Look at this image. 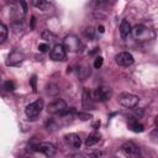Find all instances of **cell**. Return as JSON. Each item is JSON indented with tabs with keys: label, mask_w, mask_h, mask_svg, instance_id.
<instances>
[{
	"label": "cell",
	"mask_w": 158,
	"mask_h": 158,
	"mask_svg": "<svg viewBox=\"0 0 158 158\" xmlns=\"http://www.w3.org/2000/svg\"><path fill=\"white\" fill-rule=\"evenodd\" d=\"M83 106H84V109H94V106H95V100L93 98V93L88 88H84V90H83Z\"/></svg>",
	"instance_id": "cell-13"
},
{
	"label": "cell",
	"mask_w": 158,
	"mask_h": 158,
	"mask_svg": "<svg viewBox=\"0 0 158 158\" xmlns=\"http://www.w3.org/2000/svg\"><path fill=\"white\" fill-rule=\"evenodd\" d=\"M30 81H31V85H32L33 91H36V75H33V77L30 79Z\"/></svg>",
	"instance_id": "cell-25"
},
{
	"label": "cell",
	"mask_w": 158,
	"mask_h": 158,
	"mask_svg": "<svg viewBox=\"0 0 158 158\" xmlns=\"http://www.w3.org/2000/svg\"><path fill=\"white\" fill-rule=\"evenodd\" d=\"M77 116H78L80 120H83V121L89 120V118L91 117V115H90V114H81V112H77Z\"/></svg>",
	"instance_id": "cell-22"
},
{
	"label": "cell",
	"mask_w": 158,
	"mask_h": 158,
	"mask_svg": "<svg viewBox=\"0 0 158 158\" xmlns=\"http://www.w3.org/2000/svg\"><path fill=\"white\" fill-rule=\"evenodd\" d=\"M7 35H9L7 26L5 23L0 22V43H4L7 40Z\"/></svg>",
	"instance_id": "cell-18"
},
{
	"label": "cell",
	"mask_w": 158,
	"mask_h": 158,
	"mask_svg": "<svg viewBox=\"0 0 158 158\" xmlns=\"http://www.w3.org/2000/svg\"><path fill=\"white\" fill-rule=\"evenodd\" d=\"M23 59H25V56H23L22 53H20V52L15 51V52H12V53L9 54L7 60H6V65H9V67L20 65V64L23 62Z\"/></svg>",
	"instance_id": "cell-11"
},
{
	"label": "cell",
	"mask_w": 158,
	"mask_h": 158,
	"mask_svg": "<svg viewBox=\"0 0 158 158\" xmlns=\"http://www.w3.org/2000/svg\"><path fill=\"white\" fill-rule=\"evenodd\" d=\"M131 30H132V27H131L130 22L127 20H122L121 23H120V35H121V37L127 38L128 35L131 33Z\"/></svg>",
	"instance_id": "cell-14"
},
{
	"label": "cell",
	"mask_w": 158,
	"mask_h": 158,
	"mask_svg": "<svg viewBox=\"0 0 158 158\" xmlns=\"http://www.w3.org/2000/svg\"><path fill=\"white\" fill-rule=\"evenodd\" d=\"M32 5L35 6V7H37V9H40V10H42V11H46V10H48L49 7H51V4L48 2V1H44V0H33L32 1Z\"/></svg>",
	"instance_id": "cell-17"
},
{
	"label": "cell",
	"mask_w": 158,
	"mask_h": 158,
	"mask_svg": "<svg viewBox=\"0 0 158 158\" xmlns=\"http://www.w3.org/2000/svg\"><path fill=\"white\" fill-rule=\"evenodd\" d=\"M104 153L102 152H93L90 154V158H104Z\"/></svg>",
	"instance_id": "cell-24"
},
{
	"label": "cell",
	"mask_w": 158,
	"mask_h": 158,
	"mask_svg": "<svg viewBox=\"0 0 158 158\" xmlns=\"http://www.w3.org/2000/svg\"><path fill=\"white\" fill-rule=\"evenodd\" d=\"M115 62L121 65V67H130L133 64L135 59H133V56L128 52H120L118 54L115 56Z\"/></svg>",
	"instance_id": "cell-8"
},
{
	"label": "cell",
	"mask_w": 158,
	"mask_h": 158,
	"mask_svg": "<svg viewBox=\"0 0 158 158\" xmlns=\"http://www.w3.org/2000/svg\"><path fill=\"white\" fill-rule=\"evenodd\" d=\"M64 141H65L67 146H69L72 149H78V148H80L81 139H80L79 135H77V133H68V135H65Z\"/></svg>",
	"instance_id": "cell-12"
},
{
	"label": "cell",
	"mask_w": 158,
	"mask_h": 158,
	"mask_svg": "<svg viewBox=\"0 0 158 158\" xmlns=\"http://www.w3.org/2000/svg\"><path fill=\"white\" fill-rule=\"evenodd\" d=\"M121 149H122V153L127 158H141V149L138 148V146H136L131 141L125 142L121 146Z\"/></svg>",
	"instance_id": "cell-7"
},
{
	"label": "cell",
	"mask_w": 158,
	"mask_h": 158,
	"mask_svg": "<svg viewBox=\"0 0 158 158\" xmlns=\"http://www.w3.org/2000/svg\"><path fill=\"white\" fill-rule=\"evenodd\" d=\"M111 88L110 86H106V85H100L98 86L94 91H93V98L95 101H99V102H105L107 101L110 98H111Z\"/></svg>",
	"instance_id": "cell-4"
},
{
	"label": "cell",
	"mask_w": 158,
	"mask_h": 158,
	"mask_svg": "<svg viewBox=\"0 0 158 158\" xmlns=\"http://www.w3.org/2000/svg\"><path fill=\"white\" fill-rule=\"evenodd\" d=\"M65 56H67V51L64 49L63 44H54L53 48H52L51 52H49V57H51V59L57 60V62H59V60H64Z\"/></svg>",
	"instance_id": "cell-10"
},
{
	"label": "cell",
	"mask_w": 158,
	"mask_h": 158,
	"mask_svg": "<svg viewBox=\"0 0 158 158\" xmlns=\"http://www.w3.org/2000/svg\"><path fill=\"white\" fill-rule=\"evenodd\" d=\"M67 110H68L67 102L60 98L53 100L47 106V112L51 114V115H65Z\"/></svg>",
	"instance_id": "cell-1"
},
{
	"label": "cell",
	"mask_w": 158,
	"mask_h": 158,
	"mask_svg": "<svg viewBox=\"0 0 158 158\" xmlns=\"http://www.w3.org/2000/svg\"><path fill=\"white\" fill-rule=\"evenodd\" d=\"M35 22H36V17L32 16V21H31V27H32V28L35 27Z\"/></svg>",
	"instance_id": "cell-26"
},
{
	"label": "cell",
	"mask_w": 158,
	"mask_h": 158,
	"mask_svg": "<svg viewBox=\"0 0 158 158\" xmlns=\"http://www.w3.org/2000/svg\"><path fill=\"white\" fill-rule=\"evenodd\" d=\"M38 49H40L41 52H47V51L49 49V46H48L47 43H40V44H38Z\"/></svg>",
	"instance_id": "cell-23"
},
{
	"label": "cell",
	"mask_w": 158,
	"mask_h": 158,
	"mask_svg": "<svg viewBox=\"0 0 158 158\" xmlns=\"http://www.w3.org/2000/svg\"><path fill=\"white\" fill-rule=\"evenodd\" d=\"M4 88L7 90V91H14L15 90V84L12 83V81H5V84H4Z\"/></svg>",
	"instance_id": "cell-21"
},
{
	"label": "cell",
	"mask_w": 158,
	"mask_h": 158,
	"mask_svg": "<svg viewBox=\"0 0 158 158\" xmlns=\"http://www.w3.org/2000/svg\"><path fill=\"white\" fill-rule=\"evenodd\" d=\"M102 62H104V59H102V57H96L95 58V60H94V68H96V69H99L101 65H102Z\"/></svg>",
	"instance_id": "cell-20"
},
{
	"label": "cell",
	"mask_w": 158,
	"mask_h": 158,
	"mask_svg": "<svg viewBox=\"0 0 158 158\" xmlns=\"http://www.w3.org/2000/svg\"><path fill=\"white\" fill-rule=\"evenodd\" d=\"M84 35H85V37H88L89 40H93V38H94V28H93V27H86V28L84 30Z\"/></svg>",
	"instance_id": "cell-19"
},
{
	"label": "cell",
	"mask_w": 158,
	"mask_h": 158,
	"mask_svg": "<svg viewBox=\"0 0 158 158\" xmlns=\"http://www.w3.org/2000/svg\"><path fill=\"white\" fill-rule=\"evenodd\" d=\"M99 141H100V135H99V133H96V132L90 133V135L88 136V138L85 139V146H86V147H91V146L96 144Z\"/></svg>",
	"instance_id": "cell-16"
},
{
	"label": "cell",
	"mask_w": 158,
	"mask_h": 158,
	"mask_svg": "<svg viewBox=\"0 0 158 158\" xmlns=\"http://www.w3.org/2000/svg\"><path fill=\"white\" fill-rule=\"evenodd\" d=\"M35 149H36V151H38V152H41V153H43V154H44L46 157H48V158L53 157V156L56 154V152H57V149H56L54 144L48 143V142L38 143V144L35 147Z\"/></svg>",
	"instance_id": "cell-9"
},
{
	"label": "cell",
	"mask_w": 158,
	"mask_h": 158,
	"mask_svg": "<svg viewBox=\"0 0 158 158\" xmlns=\"http://www.w3.org/2000/svg\"><path fill=\"white\" fill-rule=\"evenodd\" d=\"M128 127H130V130H132L133 132H142V131L144 130L143 125L139 123L137 120H133V118H130V120H128Z\"/></svg>",
	"instance_id": "cell-15"
},
{
	"label": "cell",
	"mask_w": 158,
	"mask_h": 158,
	"mask_svg": "<svg viewBox=\"0 0 158 158\" xmlns=\"http://www.w3.org/2000/svg\"><path fill=\"white\" fill-rule=\"evenodd\" d=\"M117 101H118V104H121L122 106H125L127 109H133L138 105L139 98L135 94H131V93H121L118 95Z\"/></svg>",
	"instance_id": "cell-2"
},
{
	"label": "cell",
	"mask_w": 158,
	"mask_h": 158,
	"mask_svg": "<svg viewBox=\"0 0 158 158\" xmlns=\"http://www.w3.org/2000/svg\"><path fill=\"white\" fill-rule=\"evenodd\" d=\"M131 32H132L133 37H135L136 40H138V41L149 40L151 37L154 36L153 32H152L149 28H147L146 26H143V25H136V26L131 30Z\"/></svg>",
	"instance_id": "cell-6"
},
{
	"label": "cell",
	"mask_w": 158,
	"mask_h": 158,
	"mask_svg": "<svg viewBox=\"0 0 158 158\" xmlns=\"http://www.w3.org/2000/svg\"><path fill=\"white\" fill-rule=\"evenodd\" d=\"M43 107H44L43 99H37L36 101H33V102H31V104H28L26 106L25 114H26V116L28 118H35V117H37L41 114V111L43 110Z\"/></svg>",
	"instance_id": "cell-3"
},
{
	"label": "cell",
	"mask_w": 158,
	"mask_h": 158,
	"mask_svg": "<svg viewBox=\"0 0 158 158\" xmlns=\"http://www.w3.org/2000/svg\"><path fill=\"white\" fill-rule=\"evenodd\" d=\"M98 30H99V31L102 33V32H104V26H99V27H98Z\"/></svg>",
	"instance_id": "cell-28"
},
{
	"label": "cell",
	"mask_w": 158,
	"mask_h": 158,
	"mask_svg": "<svg viewBox=\"0 0 158 158\" xmlns=\"http://www.w3.org/2000/svg\"><path fill=\"white\" fill-rule=\"evenodd\" d=\"M81 41L75 36V35H69L63 40V47L65 51L70 52H78L81 48Z\"/></svg>",
	"instance_id": "cell-5"
},
{
	"label": "cell",
	"mask_w": 158,
	"mask_h": 158,
	"mask_svg": "<svg viewBox=\"0 0 158 158\" xmlns=\"http://www.w3.org/2000/svg\"><path fill=\"white\" fill-rule=\"evenodd\" d=\"M72 158H85L84 156H81V154H74Z\"/></svg>",
	"instance_id": "cell-27"
}]
</instances>
